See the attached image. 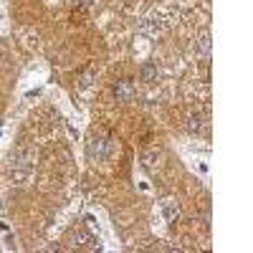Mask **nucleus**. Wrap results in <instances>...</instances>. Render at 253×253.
Here are the masks:
<instances>
[{
    "label": "nucleus",
    "mask_w": 253,
    "mask_h": 253,
    "mask_svg": "<svg viewBox=\"0 0 253 253\" xmlns=\"http://www.w3.org/2000/svg\"><path fill=\"white\" fill-rule=\"evenodd\" d=\"M162 215H165L167 223H175V220L180 218V210H177L175 203H165V205H162Z\"/></svg>",
    "instance_id": "nucleus-7"
},
{
    "label": "nucleus",
    "mask_w": 253,
    "mask_h": 253,
    "mask_svg": "<svg viewBox=\"0 0 253 253\" xmlns=\"http://www.w3.org/2000/svg\"><path fill=\"white\" fill-rule=\"evenodd\" d=\"M157 160H160V155H157V152H144V155H142V165L147 167V170H152Z\"/></svg>",
    "instance_id": "nucleus-8"
},
{
    "label": "nucleus",
    "mask_w": 253,
    "mask_h": 253,
    "mask_svg": "<svg viewBox=\"0 0 253 253\" xmlns=\"http://www.w3.org/2000/svg\"><path fill=\"white\" fill-rule=\"evenodd\" d=\"M139 79L144 84H155L160 79V69L155 66V63H142V69H139Z\"/></svg>",
    "instance_id": "nucleus-3"
},
{
    "label": "nucleus",
    "mask_w": 253,
    "mask_h": 253,
    "mask_svg": "<svg viewBox=\"0 0 253 253\" xmlns=\"http://www.w3.org/2000/svg\"><path fill=\"white\" fill-rule=\"evenodd\" d=\"M86 152H89L91 160H109L112 157V142L109 139H101V137H94L86 144Z\"/></svg>",
    "instance_id": "nucleus-1"
},
{
    "label": "nucleus",
    "mask_w": 253,
    "mask_h": 253,
    "mask_svg": "<svg viewBox=\"0 0 253 253\" xmlns=\"http://www.w3.org/2000/svg\"><path fill=\"white\" fill-rule=\"evenodd\" d=\"M71 238H74V243H76V246H84V248H96L94 236H89L86 230H81V228H76V230H74Z\"/></svg>",
    "instance_id": "nucleus-4"
},
{
    "label": "nucleus",
    "mask_w": 253,
    "mask_h": 253,
    "mask_svg": "<svg viewBox=\"0 0 253 253\" xmlns=\"http://www.w3.org/2000/svg\"><path fill=\"white\" fill-rule=\"evenodd\" d=\"M91 76H94V71H89V74H84V76L79 79V86H81V89H86L89 84H91Z\"/></svg>",
    "instance_id": "nucleus-9"
},
{
    "label": "nucleus",
    "mask_w": 253,
    "mask_h": 253,
    "mask_svg": "<svg viewBox=\"0 0 253 253\" xmlns=\"http://www.w3.org/2000/svg\"><path fill=\"white\" fill-rule=\"evenodd\" d=\"M203 3H205V8H210V0H203Z\"/></svg>",
    "instance_id": "nucleus-11"
},
{
    "label": "nucleus",
    "mask_w": 253,
    "mask_h": 253,
    "mask_svg": "<svg viewBox=\"0 0 253 253\" xmlns=\"http://www.w3.org/2000/svg\"><path fill=\"white\" fill-rule=\"evenodd\" d=\"M114 96L117 101H129L134 96V86H132V81H117V86H114Z\"/></svg>",
    "instance_id": "nucleus-2"
},
{
    "label": "nucleus",
    "mask_w": 253,
    "mask_h": 253,
    "mask_svg": "<svg viewBox=\"0 0 253 253\" xmlns=\"http://www.w3.org/2000/svg\"><path fill=\"white\" fill-rule=\"evenodd\" d=\"M210 48H213V36H210V31H203L200 38H198V43H195V51H198L200 56H208Z\"/></svg>",
    "instance_id": "nucleus-5"
},
{
    "label": "nucleus",
    "mask_w": 253,
    "mask_h": 253,
    "mask_svg": "<svg viewBox=\"0 0 253 253\" xmlns=\"http://www.w3.org/2000/svg\"><path fill=\"white\" fill-rule=\"evenodd\" d=\"M185 129H187L190 134H198V132L203 129V117H200V114H187V119H185Z\"/></svg>",
    "instance_id": "nucleus-6"
},
{
    "label": "nucleus",
    "mask_w": 253,
    "mask_h": 253,
    "mask_svg": "<svg viewBox=\"0 0 253 253\" xmlns=\"http://www.w3.org/2000/svg\"><path fill=\"white\" fill-rule=\"evenodd\" d=\"M76 3H81V5H91L94 0H76Z\"/></svg>",
    "instance_id": "nucleus-10"
}]
</instances>
